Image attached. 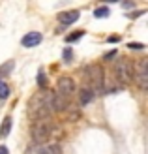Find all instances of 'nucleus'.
I'll return each instance as SVG.
<instances>
[{
    "label": "nucleus",
    "mask_w": 148,
    "mask_h": 154,
    "mask_svg": "<svg viewBox=\"0 0 148 154\" xmlns=\"http://www.w3.org/2000/svg\"><path fill=\"white\" fill-rule=\"evenodd\" d=\"M86 77H88V85H90V90L94 92H103L105 90V73H103V68L94 64V66H90L88 70H86Z\"/></svg>",
    "instance_id": "f03ea898"
},
{
    "label": "nucleus",
    "mask_w": 148,
    "mask_h": 154,
    "mask_svg": "<svg viewBox=\"0 0 148 154\" xmlns=\"http://www.w3.org/2000/svg\"><path fill=\"white\" fill-rule=\"evenodd\" d=\"M83 34L84 32H77V34H69V36H66V42H77L79 38H83Z\"/></svg>",
    "instance_id": "a211bd4d"
},
{
    "label": "nucleus",
    "mask_w": 148,
    "mask_h": 154,
    "mask_svg": "<svg viewBox=\"0 0 148 154\" xmlns=\"http://www.w3.org/2000/svg\"><path fill=\"white\" fill-rule=\"evenodd\" d=\"M62 57H64V60H66V62H69V60L73 58V51L69 49V47H66V49H64V53H62Z\"/></svg>",
    "instance_id": "f3484780"
},
{
    "label": "nucleus",
    "mask_w": 148,
    "mask_h": 154,
    "mask_svg": "<svg viewBox=\"0 0 148 154\" xmlns=\"http://www.w3.org/2000/svg\"><path fill=\"white\" fill-rule=\"evenodd\" d=\"M94 15L98 19H105V17H109V8L105 6V8H98V10L94 11Z\"/></svg>",
    "instance_id": "dca6fc26"
},
{
    "label": "nucleus",
    "mask_w": 148,
    "mask_h": 154,
    "mask_svg": "<svg viewBox=\"0 0 148 154\" xmlns=\"http://www.w3.org/2000/svg\"><path fill=\"white\" fill-rule=\"evenodd\" d=\"M56 92L69 100V96H73V92H75V81L71 77H60L56 83Z\"/></svg>",
    "instance_id": "423d86ee"
},
{
    "label": "nucleus",
    "mask_w": 148,
    "mask_h": 154,
    "mask_svg": "<svg viewBox=\"0 0 148 154\" xmlns=\"http://www.w3.org/2000/svg\"><path fill=\"white\" fill-rule=\"evenodd\" d=\"M0 154H10V152H8V149H6V147H0Z\"/></svg>",
    "instance_id": "5701e85b"
},
{
    "label": "nucleus",
    "mask_w": 148,
    "mask_h": 154,
    "mask_svg": "<svg viewBox=\"0 0 148 154\" xmlns=\"http://www.w3.org/2000/svg\"><path fill=\"white\" fill-rule=\"evenodd\" d=\"M133 64L129 62L128 58H120V60H116V64H114V79L122 83V85H128L133 81Z\"/></svg>",
    "instance_id": "7ed1b4c3"
},
{
    "label": "nucleus",
    "mask_w": 148,
    "mask_h": 154,
    "mask_svg": "<svg viewBox=\"0 0 148 154\" xmlns=\"http://www.w3.org/2000/svg\"><path fill=\"white\" fill-rule=\"evenodd\" d=\"M51 124L49 120H36L32 124V139L34 143H43L51 137Z\"/></svg>",
    "instance_id": "20e7f679"
},
{
    "label": "nucleus",
    "mask_w": 148,
    "mask_h": 154,
    "mask_svg": "<svg viewBox=\"0 0 148 154\" xmlns=\"http://www.w3.org/2000/svg\"><path fill=\"white\" fill-rule=\"evenodd\" d=\"M38 87H40L41 90L47 88V75H45V72H43V70L38 72Z\"/></svg>",
    "instance_id": "ddd939ff"
},
{
    "label": "nucleus",
    "mask_w": 148,
    "mask_h": 154,
    "mask_svg": "<svg viewBox=\"0 0 148 154\" xmlns=\"http://www.w3.org/2000/svg\"><path fill=\"white\" fill-rule=\"evenodd\" d=\"M120 40V36H111V38H109V42H118Z\"/></svg>",
    "instance_id": "4be33fe9"
},
{
    "label": "nucleus",
    "mask_w": 148,
    "mask_h": 154,
    "mask_svg": "<svg viewBox=\"0 0 148 154\" xmlns=\"http://www.w3.org/2000/svg\"><path fill=\"white\" fill-rule=\"evenodd\" d=\"M79 11L77 10H73V11H64V13H60L58 15V23L60 25H64V26H68V25H73V23L79 19Z\"/></svg>",
    "instance_id": "1a4fd4ad"
},
{
    "label": "nucleus",
    "mask_w": 148,
    "mask_h": 154,
    "mask_svg": "<svg viewBox=\"0 0 148 154\" xmlns=\"http://www.w3.org/2000/svg\"><path fill=\"white\" fill-rule=\"evenodd\" d=\"M128 47H129V49H144V43H139V42H131V43H128Z\"/></svg>",
    "instance_id": "6ab92c4d"
},
{
    "label": "nucleus",
    "mask_w": 148,
    "mask_h": 154,
    "mask_svg": "<svg viewBox=\"0 0 148 154\" xmlns=\"http://www.w3.org/2000/svg\"><path fill=\"white\" fill-rule=\"evenodd\" d=\"M143 13H144V11H135V13H129L128 17H129V19H137L139 15H143Z\"/></svg>",
    "instance_id": "aec40b11"
},
{
    "label": "nucleus",
    "mask_w": 148,
    "mask_h": 154,
    "mask_svg": "<svg viewBox=\"0 0 148 154\" xmlns=\"http://www.w3.org/2000/svg\"><path fill=\"white\" fill-rule=\"evenodd\" d=\"M43 40V36L40 32H28L25 38H23V47H36V45H40Z\"/></svg>",
    "instance_id": "6e6552de"
},
{
    "label": "nucleus",
    "mask_w": 148,
    "mask_h": 154,
    "mask_svg": "<svg viewBox=\"0 0 148 154\" xmlns=\"http://www.w3.org/2000/svg\"><path fill=\"white\" fill-rule=\"evenodd\" d=\"M6 98H10V85L0 81V100H6Z\"/></svg>",
    "instance_id": "4468645a"
},
{
    "label": "nucleus",
    "mask_w": 148,
    "mask_h": 154,
    "mask_svg": "<svg viewBox=\"0 0 148 154\" xmlns=\"http://www.w3.org/2000/svg\"><path fill=\"white\" fill-rule=\"evenodd\" d=\"M10 130H11V117H6L2 126H0V137H8L10 135Z\"/></svg>",
    "instance_id": "9b49d317"
},
{
    "label": "nucleus",
    "mask_w": 148,
    "mask_h": 154,
    "mask_svg": "<svg viewBox=\"0 0 148 154\" xmlns=\"http://www.w3.org/2000/svg\"><path fill=\"white\" fill-rule=\"evenodd\" d=\"M94 92H92L88 87H84V88H81L79 90V102H81V105H88V103H92V100H94Z\"/></svg>",
    "instance_id": "9d476101"
},
{
    "label": "nucleus",
    "mask_w": 148,
    "mask_h": 154,
    "mask_svg": "<svg viewBox=\"0 0 148 154\" xmlns=\"http://www.w3.org/2000/svg\"><path fill=\"white\" fill-rule=\"evenodd\" d=\"M40 154H62V149L60 145H45V147H41Z\"/></svg>",
    "instance_id": "f8f14e48"
},
{
    "label": "nucleus",
    "mask_w": 148,
    "mask_h": 154,
    "mask_svg": "<svg viewBox=\"0 0 148 154\" xmlns=\"http://www.w3.org/2000/svg\"><path fill=\"white\" fill-rule=\"evenodd\" d=\"M51 113L49 105V94L45 90H40L38 94H34L28 102V117L32 120H47Z\"/></svg>",
    "instance_id": "f257e3e1"
},
{
    "label": "nucleus",
    "mask_w": 148,
    "mask_h": 154,
    "mask_svg": "<svg viewBox=\"0 0 148 154\" xmlns=\"http://www.w3.org/2000/svg\"><path fill=\"white\" fill-rule=\"evenodd\" d=\"M133 79L137 81V85L141 87V90L148 88V62L141 60L137 64V70H133Z\"/></svg>",
    "instance_id": "39448f33"
},
{
    "label": "nucleus",
    "mask_w": 148,
    "mask_h": 154,
    "mask_svg": "<svg viewBox=\"0 0 148 154\" xmlns=\"http://www.w3.org/2000/svg\"><path fill=\"white\" fill-rule=\"evenodd\" d=\"M13 68H15V62H13V60H10V62H6L4 66H0V77L8 75V73H10V72L13 70Z\"/></svg>",
    "instance_id": "2eb2a0df"
},
{
    "label": "nucleus",
    "mask_w": 148,
    "mask_h": 154,
    "mask_svg": "<svg viewBox=\"0 0 148 154\" xmlns=\"http://www.w3.org/2000/svg\"><path fill=\"white\" fill-rule=\"evenodd\" d=\"M69 100L64 98L62 94H58V92H53V94H49V105H51V111H66L68 109V103Z\"/></svg>",
    "instance_id": "0eeeda50"
},
{
    "label": "nucleus",
    "mask_w": 148,
    "mask_h": 154,
    "mask_svg": "<svg viewBox=\"0 0 148 154\" xmlns=\"http://www.w3.org/2000/svg\"><path fill=\"white\" fill-rule=\"evenodd\" d=\"M114 55H116V51H111V53H107V55H105V58H107V60H109V58H113V57H114Z\"/></svg>",
    "instance_id": "412c9836"
}]
</instances>
